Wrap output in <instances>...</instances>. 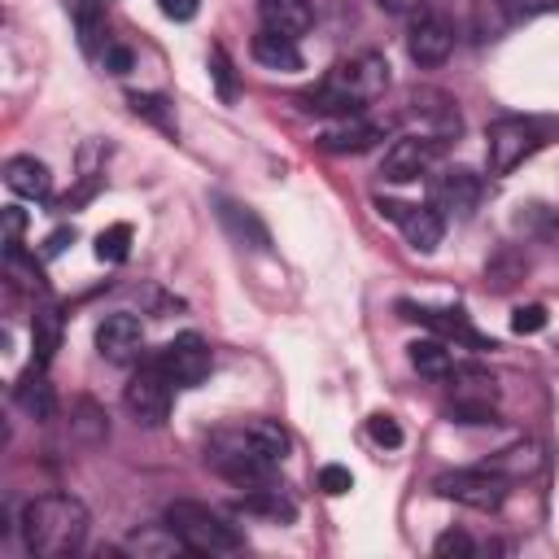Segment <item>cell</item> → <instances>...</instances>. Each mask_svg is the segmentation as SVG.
Listing matches in <instances>:
<instances>
[{
    "mask_svg": "<svg viewBox=\"0 0 559 559\" xmlns=\"http://www.w3.org/2000/svg\"><path fill=\"white\" fill-rule=\"evenodd\" d=\"M406 48H411V61L415 66H441L450 57V48H454V31H450L445 17L419 13L415 26H411V35H406Z\"/></svg>",
    "mask_w": 559,
    "mask_h": 559,
    "instance_id": "obj_12",
    "label": "cell"
},
{
    "mask_svg": "<svg viewBox=\"0 0 559 559\" xmlns=\"http://www.w3.org/2000/svg\"><path fill=\"white\" fill-rule=\"evenodd\" d=\"M240 515H258V520H271V524H293L297 507L280 489H253V493L240 498Z\"/></svg>",
    "mask_w": 559,
    "mask_h": 559,
    "instance_id": "obj_23",
    "label": "cell"
},
{
    "mask_svg": "<svg viewBox=\"0 0 559 559\" xmlns=\"http://www.w3.org/2000/svg\"><path fill=\"white\" fill-rule=\"evenodd\" d=\"M127 100H131V109H135L140 118H148L157 131H166V135H179V122H175V109H170V100H162V96H153V92H131Z\"/></svg>",
    "mask_w": 559,
    "mask_h": 559,
    "instance_id": "obj_26",
    "label": "cell"
},
{
    "mask_svg": "<svg viewBox=\"0 0 559 559\" xmlns=\"http://www.w3.org/2000/svg\"><path fill=\"white\" fill-rule=\"evenodd\" d=\"M258 17L266 31H280V35H306L310 22H314V9L310 0H258Z\"/></svg>",
    "mask_w": 559,
    "mask_h": 559,
    "instance_id": "obj_18",
    "label": "cell"
},
{
    "mask_svg": "<svg viewBox=\"0 0 559 559\" xmlns=\"http://www.w3.org/2000/svg\"><path fill=\"white\" fill-rule=\"evenodd\" d=\"M66 9L74 17V31H79L83 52H96L100 39H105V9H100V0H66Z\"/></svg>",
    "mask_w": 559,
    "mask_h": 559,
    "instance_id": "obj_24",
    "label": "cell"
},
{
    "mask_svg": "<svg viewBox=\"0 0 559 559\" xmlns=\"http://www.w3.org/2000/svg\"><path fill=\"white\" fill-rule=\"evenodd\" d=\"M432 555H476V542L463 533V528H450V533H441L437 542H432Z\"/></svg>",
    "mask_w": 559,
    "mask_h": 559,
    "instance_id": "obj_36",
    "label": "cell"
},
{
    "mask_svg": "<svg viewBox=\"0 0 559 559\" xmlns=\"http://www.w3.org/2000/svg\"><path fill=\"white\" fill-rule=\"evenodd\" d=\"M22 227H26V214L17 205H4V245H22Z\"/></svg>",
    "mask_w": 559,
    "mask_h": 559,
    "instance_id": "obj_38",
    "label": "cell"
},
{
    "mask_svg": "<svg viewBox=\"0 0 559 559\" xmlns=\"http://www.w3.org/2000/svg\"><path fill=\"white\" fill-rule=\"evenodd\" d=\"M157 4H162V13H166L170 22H192L197 9H201V0H157Z\"/></svg>",
    "mask_w": 559,
    "mask_h": 559,
    "instance_id": "obj_37",
    "label": "cell"
},
{
    "mask_svg": "<svg viewBox=\"0 0 559 559\" xmlns=\"http://www.w3.org/2000/svg\"><path fill=\"white\" fill-rule=\"evenodd\" d=\"M4 183H9V192L31 197V201H44V197L52 192V175H48V166H44L39 157H31V153L4 162Z\"/></svg>",
    "mask_w": 559,
    "mask_h": 559,
    "instance_id": "obj_17",
    "label": "cell"
},
{
    "mask_svg": "<svg viewBox=\"0 0 559 559\" xmlns=\"http://www.w3.org/2000/svg\"><path fill=\"white\" fill-rule=\"evenodd\" d=\"M397 310H402L406 319H415V323L432 328L441 341H454V345H472V349H493V341H485V336L472 328V319H467L463 310H432V306H411V301H402Z\"/></svg>",
    "mask_w": 559,
    "mask_h": 559,
    "instance_id": "obj_10",
    "label": "cell"
},
{
    "mask_svg": "<svg viewBox=\"0 0 559 559\" xmlns=\"http://www.w3.org/2000/svg\"><path fill=\"white\" fill-rule=\"evenodd\" d=\"M127 253H131V227L127 223H114L96 236V258L100 262H127Z\"/></svg>",
    "mask_w": 559,
    "mask_h": 559,
    "instance_id": "obj_29",
    "label": "cell"
},
{
    "mask_svg": "<svg viewBox=\"0 0 559 559\" xmlns=\"http://www.w3.org/2000/svg\"><path fill=\"white\" fill-rule=\"evenodd\" d=\"M127 550H140V555H175V550H188L183 537L170 528V524H153V528H140L127 537Z\"/></svg>",
    "mask_w": 559,
    "mask_h": 559,
    "instance_id": "obj_25",
    "label": "cell"
},
{
    "mask_svg": "<svg viewBox=\"0 0 559 559\" xmlns=\"http://www.w3.org/2000/svg\"><path fill=\"white\" fill-rule=\"evenodd\" d=\"M437 148H441L437 135H402V140L389 144V153L380 162V175L389 183H411L437 162Z\"/></svg>",
    "mask_w": 559,
    "mask_h": 559,
    "instance_id": "obj_9",
    "label": "cell"
},
{
    "mask_svg": "<svg viewBox=\"0 0 559 559\" xmlns=\"http://www.w3.org/2000/svg\"><path fill=\"white\" fill-rule=\"evenodd\" d=\"M380 135H384L380 122H362L358 114H349V118H341L336 127H328V131L319 135V148H323V153H362V148H371Z\"/></svg>",
    "mask_w": 559,
    "mask_h": 559,
    "instance_id": "obj_14",
    "label": "cell"
},
{
    "mask_svg": "<svg viewBox=\"0 0 559 559\" xmlns=\"http://www.w3.org/2000/svg\"><path fill=\"white\" fill-rule=\"evenodd\" d=\"M489 467H493V472H502L507 480H511V476H528V472H537V467H542V450H537L533 441H520V445L502 450Z\"/></svg>",
    "mask_w": 559,
    "mask_h": 559,
    "instance_id": "obj_27",
    "label": "cell"
},
{
    "mask_svg": "<svg viewBox=\"0 0 559 559\" xmlns=\"http://www.w3.org/2000/svg\"><path fill=\"white\" fill-rule=\"evenodd\" d=\"M210 74H214V83H218V96L223 100H236V74H231V61H227V52L214 44L210 48Z\"/></svg>",
    "mask_w": 559,
    "mask_h": 559,
    "instance_id": "obj_32",
    "label": "cell"
},
{
    "mask_svg": "<svg viewBox=\"0 0 559 559\" xmlns=\"http://www.w3.org/2000/svg\"><path fill=\"white\" fill-rule=\"evenodd\" d=\"M406 354H411V367H415L419 376H428V380H450V371H454L450 341H441V336L411 341V345H406Z\"/></svg>",
    "mask_w": 559,
    "mask_h": 559,
    "instance_id": "obj_22",
    "label": "cell"
},
{
    "mask_svg": "<svg viewBox=\"0 0 559 559\" xmlns=\"http://www.w3.org/2000/svg\"><path fill=\"white\" fill-rule=\"evenodd\" d=\"M4 275L17 284V288H31V293H44V280H39V266L35 258L22 253V245H4Z\"/></svg>",
    "mask_w": 559,
    "mask_h": 559,
    "instance_id": "obj_28",
    "label": "cell"
},
{
    "mask_svg": "<svg viewBox=\"0 0 559 559\" xmlns=\"http://www.w3.org/2000/svg\"><path fill=\"white\" fill-rule=\"evenodd\" d=\"M74 432H79L87 445L105 441V432H109V424H105V411H100L96 402H79V411H74Z\"/></svg>",
    "mask_w": 559,
    "mask_h": 559,
    "instance_id": "obj_30",
    "label": "cell"
},
{
    "mask_svg": "<svg viewBox=\"0 0 559 559\" xmlns=\"http://www.w3.org/2000/svg\"><path fill=\"white\" fill-rule=\"evenodd\" d=\"M105 70L127 74V70H131V52H127L122 44H109V48H105Z\"/></svg>",
    "mask_w": 559,
    "mask_h": 559,
    "instance_id": "obj_40",
    "label": "cell"
},
{
    "mask_svg": "<svg viewBox=\"0 0 559 559\" xmlns=\"http://www.w3.org/2000/svg\"><path fill=\"white\" fill-rule=\"evenodd\" d=\"M170 380H166V371L148 358L131 380H127V389H122V406L131 411V419L135 424H148V428H157L162 419H166V411H170Z\"/></svg>",
    "mask_w": 559,
    "mask_h": 559,
    "instance_id": "obj_6",
    "label": "cell"
},
{
    "mask_svg": "<svg viewBox=\"0 0 559 559\" xmlns=\"http://www.w3.org/2000/svg\"><path fill=\"white\" fill-rule=\"evenodd\" d=\"M550 9H559V0H511L515 17H537V13H550Z\"/></svg>",
    "mask_w": 559,
    "mask_h": 559,
    "instance_id": "obj_39",
    "label": "cell"
},
{
    "mask_svg": "<svg viewBox=\"0 0 559 559\" xmlns=\"http://www.w3.org/2000/svg\"><path fill=\"white\" fill-rule=\"evenodd\" d=\"M507 476L502 472H493L489 463L485 467H459V472H441L437 480H432V489L441 493V498H454V502H463V507H476V511H498L502 502H507Z\"/></svg>",
    "mask_w": 559,
    "mask_h": 559,
    "instance_id": "obj_5",
    "label": "cell"
},
{
    "mask_svg": "<svg viewBox=\"0 0 559 559\" xmlns=\"http://www.w3.org/2000/svg\"><path fill=\"white\" fill-rule=\"evenodd\" d=\"M153 362L166 371V380H170L175 389H197V384L210 376V345H205L197 332H183V336L166 341V345L153 354Z\"/></svg>",
    "mask_w": 559,
    "mask_h": 559,
    "instance_id": "obj_7",
    "label": "cell"
},
{
    "mask_svg": "<svg viewBox=\"0 0 559 559\" xmlns=\"http://www.w3.org/2000/svg\"><path fill=\"white\" fill-rule=\"evenodd\" d=\"M542 328H546V306H537V301H528L511 314V332H520V336H533Z\"/></svg>",
    "mask_w": 559,
    "mask_h": 559,
    "instance_id": "obj_35",
    "label": "cell"
},
{
    "mask_svg": "<svg viewBox=\"0 0 559 559\" xmlns=\"http://www.w3.org/2000/svg\"><path fill=\"white\" fill-rule=\"evenodd\" d=\"M249 432H253V441H258L275 463L288 454V432H284L275 419H249Z\"/></svg>",
    "mask_w": 559,
    "mask_h": 559,
    "instance_id": "obj_31",
    "label": "cell"
},
{
    "mask_svg": "<svg viewBox=\"0 0 559 559\" xmlns=\"http://www.w3.org/2000/svg\"><path fill=\"white\" fill-rule=\"evenodd\" d=\"M384 87H389V61H384L380 52H362V57H354V61L332 66L328 79H323V87L310 92L306 100H310V109H319V114H341V118H349V114H362L371 100H380Z\"/></svg>",
    "mask_w": 559,
    "mask_h": 559,
    "instance_id": "obj_2",
    "label": "cell"
},
{
    "mask_svg": "<svg viewBox=\"0 0 559 559\" xmlns=\"http://www.w3.org/2000/svg\"><path fill=\"white\" fill-rule=\"evenodd\" d=\"M397 223H402L406 245L419 249V253H432L441 245V236H445V214L437 205H406Z\"/></svg>",
    "mask_w": 559,
    "mask_h": 559,
    "instance_id": "obj_16",
    "label": "cell"
},
{
    "mask_svg": "<svg viewBox=\"0 0 559 559\" xmlns=\"http://www.w3.org/2000/svg\"><path fill=\"white\" fill-rule=\"evenodd\" d=\"M61 345V310L52 301H39L35 314H31V349H35V362L48 367L52 354Z\"/></svg>",
    "mask_w": 559,
    "mask_h": 559,
    "instance_id": "obj_20",
    "label": "cell"
},
{
    "mask_svg": "<svg viewBox=\"0 0 559 559\" xmlns=\"http://www.w3.org/2000/svg\"><path fill=\"white\" fill-rule=\"evenodd\" d=\"M376 4H380L384 13H411V9L419 4V0H376Z\"/></svg>",
    "mask_w": 559,
    "mask_h": 559,
    "instance_id": "obj_42",
    "label": "cell"
},
{
    "mask_svg": "<svg viewBox=\"0 0 559 559\" xmlns=\"http://www.w3.org/2000/svg\"><path fill=\"white\" fill-rule=\"evenodd\" d=\"M319 489H323V493H332V498L349 493V489H354L349 467H341V463H323V467H319Z\"/></svg>",
    "mask_w": 559,
    "mask_h": 559,
    "instance_id": "obj_34",
    "label": "cell"
},
{
    "mask_svg": "<svg viewBox=\"0 0 559 559\" xmlns=\"http://www.w3.org/2000/svg\"><path fill=\"white\" fill-rule=\"evenodd\" d=\"M214 205H218V218H223V227L231 231V240H240L245 249H258V253L271 249V231H266V223H262L249 205H236V201H227V197H218Z\"/></svg>",
    "mask_w": 559,
    "mask_h": 559,
    "instance_id": "obj_15",
    "label": "cell"
},
{
    "mask_svg": "<svg viewBox=\"0 0 559 559\" xmlns=\"http://www.w3.org/2000/svg\"><path fill=\"white\" fill-rule=\"evenodd\" d=\"M367 432H371V441L384 445V450H397V445H402V428H397L393 415H371V419H367Z\"/></svg>",
    "mask_w": 559,
    "mask_h": 559,
    "instance_id": "obj_33",
    "label": "cell"
},
{
    "mask_svg": "<svg viewBox=\"0 0 559 559\" xmlns=\"http://www.w3.org/2000/svg\"><path fill=\"white\" fill-rule=\"evenodd\" d=\"M253 61L271 66V70H301V52H297V39L293 35H280V31H258L253 35Z\"/></svg>",
    "mask_w": 559,
    "mask_h": 559,
    "instance_id": "obj_19",
    "label": "cell"
},
{
    "mask_svg": "<svg viewBox=\"0 0 559 559\" xmlns=\"http://www.w3.org/2000/svg\"><path fill=\"white\" fill-rule=\"evenodd\" d=\"M96 349L109 358V362H131L140 349H144V323L127 310L118 314H105L96 323Z\"/></svg>",
    "mask_w": 559,
    "mask_h": 559,
    "instance_id": "obj_11",
    "label": "cell"
},
{
    "mask_svg": "<svg viewBox=\"0 0 559 559\" xmlns=\"http://www.w3.org/2000/svg\"><path fill=\"white\" fill-rule=\"evenodd\" d=\"M13 402H17L26 415H35V419H52L57 402H52V384H48V376H44V367H39V362H35V367L13 384Z\"/></svg>",
    "mask_w": 559,
    "mask_h": 559,
    "instance_id": "obj_21",
    "label": "cell"
},
{
    "mask_svg": "<svg viewBox=\"0 0 559 559\" xmlns=\"http://www.w3.org/2000/svg\"><path fill=\"white\" fill-rule=\"evenodd\" d=\"M70 240H74V227H57V231L44 240V249H39V253H44V258H57V253H61Z\"/></svg>",
    "mask_w": 559,
    "mask_h": 559,
    "instance_id": "obj_41",
    "label": "cell"
},
{
    "mask_svg": "<svg viewBox=\"0 0 559 559\" xmlns=\"http://www.w3.org/2000/svg\"><path fill=\"white\" fill-rule=\"evenodd\" d=\"M533 148H537V127L533 122H524V118H498L489 127V144H485L489 175H511Z\"/></svg>",
    "mask_w": 559,
    "mask_h": 559,
    "instance_id": "obj_8",
    "label": "cell"
},
{
    "mask_svg": "<svg viewBox=\"0 0 559 559\" xmlns=\"http://www.w3.org/2000/svg\"><path fill=\"white\" fill-rule=\"evenodd\" d=\"M166 524L183 537V546L192 555H236L245 546V533L231 520H223L218 511L201 507V502H170Z\"/></svg>",
    "mask_w": 559,
    "mask_h": 559,
    "instance_id": "obj_4",
    "label": "cell"
},
{
    "mask_svg": "<svg viewBox=\"0 0 559 559\" xmlns=\"http://www.w3.org/2000/svg\"><path fill=\"white\" fill-rule=\"evenodd\" d=\"M22 542L39 559H66L83 550L87 537V507L70 493H44L22 507Z\"/></svg>",
    "mask_w": 559,
    "mask_h": 559,
    "instance_id": "obj_1",
    "label": "cell"
},
{
    "mask_svg": "<svg viewBox=\"0 0 559 559\" xmlns=\"http://www.w3.org/2000/svg\"><path fill=\"white\" fill-rule=\"evenodd\" d=\"M476 201H480V179H476L467 166H450V170L437 175V183H432V205H437L441 214L467 218V214L476 210Z\"/></svg>",
    "mask_w": 559,
    "mask_h": 559,
    "instance_id": "obj_13",
    "label": "cell"
},
{
    "mask_svg": "<svg viewBox=\"0 0 559 559\" xmlns=\"http://www.w3.org/2000/svg\"><path fill=\"white\" fill-rule=\"evenodd\" d=\"M205 463H210L218 476H227L231 485H245V489H249V485H266V476L275 472V459L253 441L249 424L214 432V437L205 441Z\"/></svg>",
    "mask_w": 559,
    "mask_h": 559,
    "instance_id": "obj_3",
    "label": "cell"
}]
</instances>
